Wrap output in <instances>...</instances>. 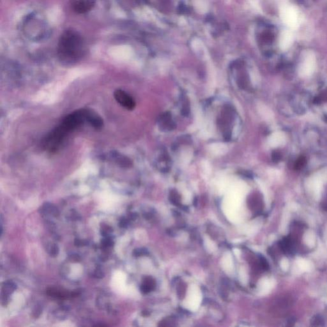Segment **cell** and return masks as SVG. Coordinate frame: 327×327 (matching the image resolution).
I'll list each match as a JSON object with an SVG mask.
<instances>
[{"instance_id": "2e32d148", "label": "cell", "mask_w": 327, "mask_h": 327, "mask_svg": "<svg viewBox=\"0 0 327 327\" xmlns=\"http://www.w3.org/2000/svg\"><path fill=\"white\" fill-rule=\"evenodd\" d=\"M102 244L105 247H111L112 246L113 244V242L111 239H110L109 238H106V239L103 240L102 241Z\"/></svg>"}, {"instance_id": "9a60e30c", "label": "cell", "mask_w": 327, "mask_h": 327, "mask_svg": "<svg viewBox=\"0 0 327 327\" xmlns=\"http://www.w3.org/2000/svg\"><path fill=\"white\" fill-rule=\"evenodd\" d=\"M148 252H147L146 250H145V249H143V248L136 249V250H135L134 252V254L136 256H143V255H145Z\"/></svg>"}, {"instance_id": "52a82bcc", "label": "cell", "mask_w": 327, "mask_h": 327, "mask_svg": "<svg viewBox=\"0 0 327 327\" xmlns=\"http://www.w3.org/2000/svg\"><path fill=\"white\" fill-rule=\"evenodd\" d=\"M280 247L281 250L285 253H291L294 251L295 242L290 236L285 238L280 243Z\"/></svg>"}, {"instance_id": "5b68a950", "label": "cell", "mask_w": 327, "mask_h": 327, "mask_svg": "<svg viewBox=\"0 0 327 327\" xmlns=\"http://www.w3.org/2000/svg\"><path fill=\"white\" fill-rule=\"evenodd\" d=\"M86 119L88 122L97 129H101L103 125L102 119L96 113L91 110H87Z\"/></svg>"}, {"instance_id": "7a4b0ae2", "label": "cell", "mask_w": 327, "mask_h": 327, "mask_svg": "<svg viewBox=\"0 0 327 327\" xmlns=\"http://www.w3.org/2000/svg\"><path fill=\"white\" fill-rule=\"evenodd\" d=\"M86 52L85 40L79 33L73 30H66L61 35L58 44V54L63 62L75 63Z\"/></svg>"}, {"instance_id": "e0dca14e", "label": "cell", "mask_w": 327, "mask_h": 327, "mask_svg": "<svg viewBox=\"0 0 327 327\" xmlns=\"http://www.w3.org/2000/svg\"><path fill=\"white\" fill-rule=\"evenodd\" d=\"M112 231V229L110 228V227L107 226H105L104 228H102V234H103L104 236H106L107 235L109 232Z\"/></svg>"}, {"instance_id": "3957f363", "label": "cell", "mask_w": 327, "mask_h": 327, "mask_svg": "<svg viewBox=\"0 0 327 327\" xmlns=\"http://www.w3.org/2000/svg\"><path fill=\"white\" fill-rule=\"evenodd\" d=\"M72 9L77 14H85L95 7L96 0H70Z\"/></svg>"}, {"instance_id": "9c48e42d", "label": "cell", "mask_w": 327, "mask_h": 327, "mask_svg": "<svg viewBox=\"0 0 327 327\" xmlns=\"http://www.w3.org/2000/svg\"><path fill=\"white\" fill-rule=\"evenodd\" d=\"M4 284H5V286L3 287V291L4 293V294H3L4 295L3 296H6V295L12 293L16 289V285L12 282H5Z\"/></svg>"}, {"instance_id": "cb8c5ba5", "label": "cell", "mask_w": 327, "mask_h": 327, "mask_svg": "<svg viewBox=\"0 0 327 327\" xmlns=\"http://www.w3.org/2000/svg\"><path fill=\"white\" fill-rule=\"evenodd\" d=\"M323 205H324V208H325L326 210H327V201L325 202V203H324Z\"/></svg>"}, {"instance_id": "4fadbf2b", "label": "cell", "mask_w": 327, "mask_h": 327, "mask_svg": "<svg viewBox=\"0 0 327 327\" xmlns=\"http://www.w3.org/2000/svg\"><path fill=\"white\" fill-rule=\"evenodd\" d=\"M58 252H59V248H58V246L56 244H54V245H51V247H50L49 254H50V255H51V256H56V255L58 253Z\"/></svg>"}, {"instance_id": "ac0fdd59", "label": "cell", "mask_w": 327, "mask_h": 327, "mask_svg": "<svg viewBox=\"0 0 327 327\" xmlns=\"http://www.w3.org/2000/svg\"><path fill=\"white\" fill-rule=\"evenodd\" d=\"M86 244V242L85 241V240H75V245L76 246H78V247H80V246H84Z\"/></svg>"}, {"instance_id": "6da1fadb", "label": "cell", "mask_w": 327, "mask_h": 327, "mask_svg": "<svg viewBox=\"0 0 327 327\" xmlns=\"http://www.w3.org/2000/svg\"><path fill=\"white\" fill-rule=\"evenodd\" d=\"M87 109L78 110L69 114L43 141V146L50 152L56 151L66 137L86 121Z\"/></svg>"}, {"instance_id": "7c38bea8", "label": "cell", "mask_w": 327, "mask_h": 327, "mask_svg": "<svg viewBox=\"0 0 327 327\" xmlns=\"http://www.w3.org/2000/svg\"><path fill=\"white\" fill-rule=\"evenodd\" d=\"M306 163V159L303 157H301L299 158L295 164V169H302Z\"/></svg>"}, {"instance_id": "d6986e66", "label": "cell", "mask_w": 327, "mask_h": 327, "mask_svg": "<svg viewBox=\"0 0 327 327\" xmlns=\"http://www.w3.org/2000/svg\"><path fill=\"white\" fill-rule=\"evenodd\" d=\"M187 8L184 5H180L178 7V12L180 14H184L187 12Z\"/></svg>"}, {"instance_id": "7402d4cb", "label": "cell", "mask_w": 327, "mask_h": 327, "mask_svg": "<svg viewBox=\"0 0 327 327\" xmlns=\"http://www.w3.org/2000/svg\"><path fill=\"white\" fill-rule=\"evenodd\" d=\"M313 322H315L316 323V325H319V323L320 322H323V319L319 317V316H316L313 320Z\"/></svg>"}, {"instance_id": "ba28073f", "label": "cell", "mask_w": 327, "mask_h": 327, "mask_svg": "<svg viewBox=\"0 0 327 327\" xmlns=\"http://www.w3.org/2000/svg\"><path fill=\"white\" fill-rule=\"evenodd\" d=\"M154 287H155L154 281L150 277H147L146 278L145 281H144L143 284L141 286V290L144 293H147L149 291H151L152 290H153Z\"/></svg>"}, {"instance_id": "277c9868", "label": "cell", "mask_w": 327, "mask_h": 327, "mask_svg": "<svg viewBox=\"0 0 327 327\" xmlns=\"http://www.w3.org/2000/svg\"><path fill=\"white\" fill-rule=\"evenodd\" d=\"M114 97L118 103L127 109L132 110L136 106V103L133 98L123 90H116L114 93Z\"/></svg>"}, {"instance_id": "44dd1931", "label": "cell", "mask_w": 327, "mask_h": 327, "mask_svg": "<svg viewBox=\"0 0 327 327\" xmlns=\"http://www.w3.org/2000/svg\"><path fill=\"white\" fill-rule=\"evenodd\" d=\"M127 224H128V223H127V219L123 218V219L121 220L120 223V227H121V228H125V227L127 226Z\"/></svg>"}, {"instance_id": "5bb4252c", "label": "cell", "mask_w": 327, "mask_h": 327, "mask_svg": "<svg viewBox=\"0 0 327 327\" xmlns=\"http://www.w3.org/2000/svg\"><path fill=\"white\" fill-rule=\"evenodd\" d=\"M182 114L184 116H186L188 114L189 112V104L187 102V101H185V102H184V105L182 106Z\"/></svg>"}, {"instance_id": "8992f818", "label": "cell", "mask_w": 327, "mask_h": 327, "mask_svg": "<svg viewBox=\"0 0 327 327\" xmlns=\"http://www.w3.org/2000/svg\"><path fill=\"white\" fill-rule=\"evenodd\" d=\"M159 122L160 129L163 130H171L175 128V124L172 120L171 114L168 113L161 116Z\"/></svg>"}, {"instance_id": "30bf717a", "label": "cell", "mask_w": 327, "mask_h": 327, "mask_svg": "<svg viewBox=\"0 0 327 327\" xmlns=\"http://www.w3.org/2000/svg\"><path fill=\"white\" fill-rule=\"evenodd\" d=\"M43 210L45 212H49V213L52 214L53 215L55 216V217H56V216L59 215V212L57 210V208L51 204H46Z\"/></svg>"}, {"instance_id": "603a6c76", "label": "cell", "mask_w": 327, "mask_h": 327, "mask_svg": "<svg viewBox=\"0 0 327 327\" xmlns=\"http://www.w3.org/2000/svg\"><path fill=\"white\" fill-rule=\"evenodd\" d=\"M95 275L96 277H98V278H102L104 275H103L102 272V271H101V270H97V271H96V272H95Z\"/></svg>"}, {"instance_id": "8fae6325", "label": "cell", "mask_w": 327, "mask_h": 327, "mask_svg": "<svg viewBox=\"0 0 327 327\" xmlns=\"http://www.w3.org/2000/svg\"><path fill=\"white\" fill-rule=\"evenodd\" d=\"M170 199H171V202L174 203L175 204H177L178 205L179 203H180V196L178 195V194L177 193L176 191H173L171 192V194H170Z\"/></svg>"}, {"instance_id": "ffe728a7", "label": "cell", "mask_w": 327, "mask_h": 327, "mask_svg": "<svg viewBox=\"0 0 327 327\" xmlns=\"http://www.w3.org/2000/svg\"><path fill=\"white\" fill-rule=\"evenodd\" d=\"M272 158H273V160H275V161H278V160H279L281 159V154L277 152H275L274 153H273Z\"/></svg>"}]
</instances>
